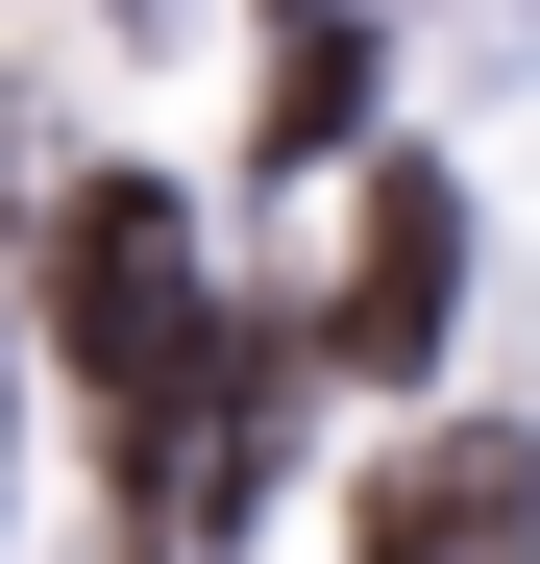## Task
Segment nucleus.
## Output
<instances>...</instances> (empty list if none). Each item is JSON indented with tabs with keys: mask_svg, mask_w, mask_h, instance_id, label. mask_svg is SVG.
Segmentation results:
<instances>
[{
	"mask_svg": "<svg viewBox=\"0 0 540 564\" xmlns=\"http://www.w3.org/2000/svg\"><path fill=\"white\" fill-rule=\"evenodd\" d=\"M0 270H25L50 368L99 393V442L172 491V417H197V368H222V246H197V197H172V172H74L50 246H0Z\"/></svg>",
	"mask_w": 540,
	"mask_h": 564,
	"instance_id": "1",
	"label": "nucleus"
},
{
	"mask_svg": "<svg viewBox=\"0 0 540 564\" xmlns=\"http://www.w3.org/2000/svg\"><path fill=\"white\" fill-rule=\"evenodd\" d=\"M442 319H467V172H442V148H369V221H344V319H320V368L418 393Z\"/></svg>",
	"mask_w": 540,
	"mask_h": 564,
	"instance_id": "2",
	"label": "nucleus"
},
{
	"mask_svg": "<svg viewBox=\"0 0 540 564\" xmlns=\"http://www.w3.org/2000/svg\"><path fill=\"white\" fill-rule=\"evenodd\" d=\"M369 564H540V442L442 417L418 466H369Z\"/></svg>",
	"mask_w": 540,
	"mask_h": 564,
	"instance_id": "3",
	"label": "nucleus"
},
{
	"mask_svg": "<svg viewBox=\"0 0 540 564\" xmlns=\"http://www.w3.org/2000/svg\"><path fill=\"white\" fill-rule=\"evenodd\" d=\"M320 148H369V25H270V172H320Z\"/></svg>",
	"mask_w": 540,
	"mask_h": 564,
	"instance_id": "4",
	"label": "nucleus"
},
{
	"mask_svg": "<svg viewBox=\"0 0 540 564\" xmlns=\"http://www.w3.org/2000/svg\"><path fill=\"white\" fill-rule=\"evenodd\" d=\"M123 25H172V0H123Z\"/></svg>",
	"mask_w": 540,
	"mask_h": 564,
	"instance_id": "5",
	"label": "nucleus"
},
{
	"mask_svg": "<svg viewBox=\"0 0 540 564\" xmlns=\"http://www.w3.org/2000/svg\"><path fill=\"white\" fill-rule=\"evenodd\" d=\"M295 25H320V0H295Z\"/></svg>",
	"mask_w": 540,
	"mask_h": 564,
	"instance_id": "6",
	"label": "nucleus"
},
{
	"mask_svg": "<svg viewBox=\"0 0 540 564\" xmlns=\"http://www.w3.org/2000/svg\"><path fill=\"white\" fill-rule=\"evenodd\" d=\"M123 564H148V540H123Z\"/></svg>",
	"mask_w": 540,
	"mask_h": 564,
	"instance_id": "7",
	"label": "nucleus"
}]
</instances>
